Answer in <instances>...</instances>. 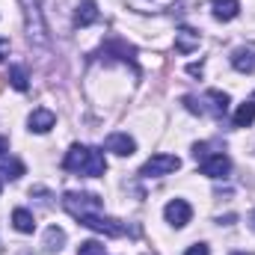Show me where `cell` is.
Instances as JSON below:
<instances>
[{"label":"cell","mask_w":255,"mask_h":255,"mask_svg":"<svg viewBox=\"0 0 255 255\" xmlns=\"http://www.w3.org/2000/svg\"><path fill=\"white\" fill-rule=\"evenodd\" d=\"M63 166L74 175H86V178H98L107 172V157L101 148H92V145H71L68 154H65Z\"/></svg>","instance_id":"cell-1"},{"label":"cell","mask_w":255,"mask_h":255,"mask_svg":"<svg viewBox=\"0 0 255 255\" xmlns=\"http://www.w3.org/2000/svg\"><path fill=\"white\" fill-rule=\"evenodd\" d=\"M63 205L65 211L77 220V223H83V220H89V217H95V214H101V199L95 196V193H65L63 196Z\"/></svg>","instance_id":"cell-2"},{"label":"cell","mask_w":255,"mask_h":255,"mask_svg":"<svg viewBox=\"0 0 255 255\" xmlns=\"http://www.w3.org/2000/svg\"><path fill=\"white\" fill-rule=\"evenodd\" d=\"M178 166H181V160H178L175 154H151V157L142 163L139 175H142V178H160V175L175 172Z\"/></svg>","instance_id":"cell-3"},{"label":"cell","mask_w":255,"mask_h":255,"mask_svg":"<svg viewBox=\"0 0 255 255\" xmlns=\"http://www.w3.org/2000/svg\"><path fill=\"white\" fill-rule=\"evenodd\" d=\"M199 169H202V175H208V178H226L229 169H232V160H229L226 154H205V157L199 160Z\"/></svg>","instance_id":"cell-4"},{"label":"cell","mask_w":255,"mask_h":255,"mask_svg":"<svg viewBox=\"0 0 255 255\" xmlns=\"http://www.w3.org/2000/svg\"><path fill=\"white\" fill-rule=\"evenodd\" d=\"M163 217H166V223H172L175 229H181V226H187L193 217V208L184 202V199H172L166 208H163Z\"/></svg>","instance_id":"cell-5"},{"label":"cell","mask_w":255,"mask_h":255,"mask_svg":"<svg viewBox=\"0 0 255 255\" xmlns=\"http://www.w3.org/2000/svg\"><path fill=\"white\" fill-rule=\"evenodd\" d=\"M104 148L113 151V154H119V157H130V154L136 151V142H133V136H128V133H122V130H116V133H110V136L104 139Z\"/></svg>","instance_id":"cell-6"},{"label":"cell","mask_w":255,"mask_h":255,"mask_svg":"<svg viewBox=\"0 0 255 255\" xmlns=\"http://www.w3.org/2000/svg\"><path fill=\"white\" fill-rule=\"evenodd\" d=\"M232 65H235V71H241V74H253L255 71V45H241V48L232 54Z\"/></svg>","instance_id":"cell-7"},{"label":"cell","mask_w":255,"mask_h":255,"mask_svg":"<svg viewBox=\"0 0 255 255\" xmlns=\"http://www.w3.org/2000/svg\"><path fill=\"white\" fill-rule=\"evenodd\" d=\"M101 54H104V57H116V60H122V63H133L136 48L128 45V42H122V39H110V42L101 48Z\"/></svg>","instance_id":"cell-8"},{"label":"cell","mask_w":255,"mask_h":255,"mask_svg":"<svg viewBox=\"0 0 255 255\" xmlns=\"http://www.w3.org/2000/svg\"><path fill=\"white\" fill-rule=\"evenodd\" d=\"M27 125H30V130H36V133H48L51 128L57 125V116H54L51 110H45V107H39V110H33V113H30V119H27Z\"/></svg>","instance_id":"cell-9"},{"label":"cell","mask_w":255,"mask_h":255,"mask_svg":"<svg viewBox=\"0 0 255 255\" xmlns=\"http://www.w3.org/2000/svg\"><path fill=\"white\" fill-rule=\"evenodd\" d=\"M98 21V3L95 0H83L74 12V27H92Z\"/></svg>","instance_id":"cell-10"},{"label":"cell","mask_w":255,"mask_h":255,"mask_svg":"<svg viewBox=\"0 0 255 255\" xmlns=\"http://www.w3.org/2000/svg\"><path fill=\"white\" fill-rule=\"evenodd\" d=\"M211 6H214V18L220 21H232L241 12V0H214Z\"/></svg>","instance_id":"cell-11"},{"label":"cell","mask_w":255,"mask_h":255,"mask_svg":"<svg viewBox=\"0 0 255 255\" xmlns=\"http://www.w3.org/2000/svg\"><path fill=\"white\" fill-rule=\"evenodd\" d=\"M12 223H15V229H18L21 235H33V232H36V220H33V214H30L27 208H15V211H12Z\"/></svg>","instance_id":"cell-12"},{"label":"cell","mask_w":255,"mask_h":255,"mask_svg":"<svg viewBox=\"0 0 255 255\" xmlns=\"http://www.w3.org/2000/svg\"><path fill=\"white\" fill-rule=\"evenodd\" d=\"M0 175H3V178H9V181H15V178H21V175H24V163H21L18 157L0 154Z\"/></svg>","instance_id":"cell-13"},{"label":"cell","mask_w":255,"mask_h":255,"mask_svg":"<svg viewBox=\"0 0 255 255\" xmlns=\"http://www.w3.org/2000/svg\"><path fill=\"white\" fill-rule=\"evenodd\" d=\"M199 48V33H193L187 27H181L178 33H175V51H181V54H190Z\"/></svg>","instance_id":"cell-14"},{"label":"cell","mask_w":255,"mask_h":255,"mask_svg":"<svg viewBox=\"0 0 255 255\" xmlns=\"http://www.w3.org/2000/svg\"><path fill=\"white\" fill-rule=\"evenodd\" d=\"M205 101H211V113H214L217 119L229 113V95H226V92H220V89H211V92L205 95Z\"/></svg>","instance_id":"cell-15"},{"label":"cell","mask_w":255,"mask_h":255,"mask_svg":"<svg viewBox=\"0 0 255 255\" xmlns=\"http://www.w3.org/2000/svg\"><path fill=\"white\" fill-rule=\"evenodd\" d=\"M255 122V104L253 101H244L235 113V128H250Z\"/></svg>","instance_id":"cell-16"},{"label":"cell","mask_w":255,"mask_h":255,"mask_svg":"<svg viewBox=\"0 0 255 255\" xmlns=\"http://www.w3.org/2000/svg\"><path fill=\"white\" fill-rule=\"evenodd\" d=\"M63 244H65V232L57 229V226H51V229L45 232V247L54 253V250H63Z\"/></svg>","instance_id":"cell-17"},{"label":"cell","mask_w":255,"mask_h":255,"mask_svg":"<svg viewBox=\"0 0 255 255\" xmlns=\"http://www.w3.org/2000/svg\"><path fill=\"white\" fill-rule=\"evenodd\" d=\"M9 83H12L18 92H27V86H30V83H27V71H24L21 65H12V68H9Z\"/></svg>","instance_id":"cell-18"},{"label":"cell","mask_w":255,"mask_h":255,"mask_svg":"<svg viewBox=\"0 0 255 255\" xmlns=\"http://www.w3.org/2000/svg\"><path fill=\"white\" fill-rule=\"evenodd\" d=\"M77 255H107V253H104V244H98V241H83V244L77 247Z\"/></svg>","instance_id":"cell-19"},{"label":"cell","mask_w":255,"mask_h":255,"mask_svg":"<svg viewBox=\"0 0 255 255\" xmlns=\"http://www.w3.org/2000/svg\"><path fill=\"white\" fill-rule=\"evenodd\" d=\"M208 253H211V250H208L205 244H193V247H190L184 255H208Z\"/></svg>","instance_id":"cell-20"},{"label":"cell","mask_w":255,"mask_h":255,"mask_svg":"<svg viewBox=\"0 0 255 255\" xmlns=\"http://www.w3.org/2000/svg\"><path fill=\"white\" fill-rule=\"evenodd\" d=\"M9 57V39H0V60Z\"/></svg>","instance_id":"cell-21"},{"label":"cell","mask_w":255,"mask_h":255,"mask_svg":"<svg viewBox=\"0 0 255 255\" xmlns=\"http://www.w3.org/2000/svg\"><path fill=\"white\" fill-rule=\"evenodd\" d=\"M187 71H190L193 77H202V65H187Z\"/></svg>","instance_id":"cell-22"},{"label":"cell","mask_w":255,"mask_h":255,"mask_svg":"<svg viewBox=\"0 0 255 255\" xmlns=\"http://www.w3.org/2000/svg\"><path fill=\"white\" fill-rule=\"evenodd\" d=\"M3 151H9V139H6V136H0V154H3Z\"/></svg>","instance_id":"cell-23"},{"label":"cell","mask_w":255,"mask_h":255,"mask_svg":"<svg viewBox=\"0 0 255 255\" xmlns=\"http://www.w3.org/2000/svg\"><path fill=\"white\" fill-rule=\"evenodd\" d=\"M232 255H250V253H232Z\"/></svg>","instance_id":"cell-24"}]
</instances>
